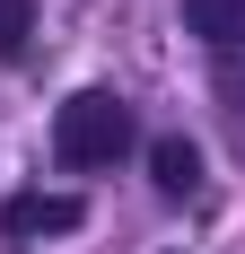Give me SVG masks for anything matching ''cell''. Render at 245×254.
I'll use <instances>...</instances> for the list:
<instances>
[{
    "mask_svg": "<svg viewBox=\"0 0 245 254\" xmlns=\"http://www.w3.org/2000/svg\"><path fill=\"white\" fill-rule=\"evenodd\" d=\"M131 149V105L114 88H79L61 114H53V158L61 167H114Z\"/></svg>",
    "mask_w": 245,
    "mask_h": 254,
    "instance_id": "1",
    "label": "cell"
},
{
    "mask_svg": "<svg viewBox=\"0 0 245 254\" xmlns=\"http://www.w3.org/2000/svg\"><path fill=\"white\" fill-rule=\"evenodd\" d=\"M88 210H79V193H18V202L0 210V228H9V246H44V237H70Z\"/></svg>",
    "mask_w": 245,
    "mask_h": 254,
    "instance_id": "2",
    "label": "cell"
},
{
    "mask_svg": "<svg viewBox=\"0 0 245 254\" xmlns=\"http://www.w3.org/2000/svg\"><path fill=\"white\" fill-rule=\"evenodd\" d=\"M149 176H158V193H175V202H184V193H193V184H201V149H193V140H175V131H167V140L149 149Z\"/></svg>",
    "mask_w": 245,
    "mask_h": 254,
    "instance_id": "3",
    "label": "cell"
},
{
    "mask_svg": "<svg viewBox=\"0 0 245 254\" xmlns=\"http://www.w3.org/2000/svg\"><path fill=\"white\" fill-rule=\"evenodd\" d=\"M184 26L228 53V44H245V0H184Z\"/></svg>",
    "mask_w": 245,
    "mask_h": 254,
    "instance_id": "4",
    "label": "cell"
},
{
    "mask_svg": "<svg viewBox=\"0 0 245 254\" xmlns=\"http://www.w3.org/2000/svg\"><path fill=\"white\" fill-rule=\"evenodd\" d=\"M35 35V0H0V62H18Z\"/></svg>",
    "mask_w": 245,
    "mask_h": 254,
    "instance_id": "5",
    "label": "cell"
}]
</instances>
